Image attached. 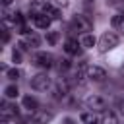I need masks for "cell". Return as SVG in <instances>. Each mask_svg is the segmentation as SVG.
<instances>
[{"instance_id": "obj_22", "label": "cell", "mask_w": 124, "mask_h": 124, "mask_svg": "<svg viewBox=\"0 0 124 124\" xmlns=\"http://www.w3.org/2000/svg\"><path fill=\"white\" fill-rule=\"evenodd\" d=\"M6 76H8V79H17V78H19V70L12 68V70H8V72H6Z\"/></svg>"}, {"instance_id": "obj_12", "label": "cell", "mask_w": 124, "mask_h": 124, "mask_svg": "<svg viewBox=\"0 0 124 124\" xmlns=\"http://www.w3.org/2000/svg\"><path fill=\"white\" fill-rule=\"evenodd\" d=\"M95 43H97V39H95L91 33H85V35H81V37H79V45H81L83 48H93V46H95Z\"/></svg>"}, {"instance_id": "obj_1", "label": "cell", "mask_w": 124, "mask_h": 124, "mask_svg": "<svg viewBox=\"0 0 124 124\" xmlns=\"http://www.w3.org/2000/svg\"><path fill=\"white\" fill-rule=\"evenodd\" d=\"M70 27H72L74 31H79V33L85 35V31H91L93 21H91L87 16H83V14H76V16L72 17V21H70Z\"/></svg>"}, {"instance_id": "obj_5", "label": "cell", "mask_w": 124, "mask_h": 124, "mask_svg": "<svg viewBox=\"0 0 124 124\" xmlns=\"http://www.w3.org/2000/svg\"><path fill=\"white\" fill-rule=\"evenodd\" d=\"M31 87L35 91H46L50 87V78L46 74H37L31 78Z\"/></svg>"}, {"instance_id": "obj_3", "label": "cell", "mask_w": 124, "mask_h": 124, "mask_svg": "<svg viewBox=\"0 0 124 124\" xmlns=\"http://www.w3.org/2000/svg\"><path fill=\"white\" fill-rule=\"evenodd\" d=\"M85 105L93 112H105V108H107V101L103 97H99V95H89L85 99Z\"/></svg>"}, {"instance_id": "obj_26", "label": "cell", "mask_w": 124, "mask_h": 124, "mask_svg": "<svg viewBox=\"0 0 124 124\" xmlns=\"http://www.w3.org/2000/svg\"><path fill=\"white\" fill-rule=\"evenodd\" d=\"M64 124H76V122H74L72 118H64Z\"/></svg>"}, {"instance_id": "obj_16", "label": "cell", "mask_w": 124, "mask_h": 124, "mask_svg": "<svg viewBox=\"0 0 124 124\" xmlns=\"http://www.w3.org/2000/svg\"><path fill=\"white\" fill-rule=\"evenodd\" d=\"M25 43H27V46H29V48H37V46L41 45V37H39L37 33H29V35H27V39H25Z\"/></svg>"}, {"instance_id": "obj_25", "label": "cell", "mask_w": 124, "mask_h": 124, "mask_svg": "<svg viewBox=\"0 0 124 124\" xmlns=\"http://www.w3.org/2000/svg\"><path fill=\"white\" fill-rule=\"evenodd\" d=\"M8 39H10V33H8V29H4V33H2V43H8Z\"/></svg>"}, {"instance_id": "obj_29", "label": "cell", "mask_w": 124, "mask_h": 124, "mask_svg": "<svg viewBox=\"0 0 124 124\" xmlns=\"http://www.w3.org/2000/svg\"><path fill=\"white\" fill-rule=\"evenodd\" d=\"M85 2H95V0H85Z\"/></svg>"}, {"instance_id": "obj_23", "label": "cell", "mask_w": 124, "mask_h": 124, "mask_svg": "<svg viewBox=\"0 0 124 124\" xmlns=\"http://www.w3.org/2000/svg\"><path fill=\"white\" fill-rule=\"evenodd\" d=\"M70 66H72V62H70V60H68V58H64V60H62V62H60V70H68V68H70Z\"/></svg>"}, {"instance_id": "obj_24", "label": "cell", "mask_w": 124, "mask_h": 124, "mask_svg": "<svg viewBox=\"0 0 124 124\" xmlns=\"http://www.w3.org/2000/svg\"><path fill=\"white\" fill-rule=\"evenodd\" d=\"M12 58H14V62H16V64H17V62H21V52H19V50H14Z\"/></svg>"}, {"instance_id": "obj_30", "label": "cell", "mask_w": 124, "mask_h": 124, "mask_svg": "<svg viewBox=\"0 0 124 124\" xmlns=\"http://www.w3.org/2000/svg\"><path fill=\"white\" fill-rule=\"evenodd\" d=\"M122 72H124V66H122Z\"/></svg>"}, {"instance_id": "obj_11", "label": "cell", "mask_w": 124, "mask_h": 124, "mask_svg": "<svg viewBox=\"0 0 124 124\" xmlns=\"http://www.w3.org/2000/svg\"><path fill=\"white\" fill-rule=\"evenodd\" d=\"M79 41L78 39H68L66 43H64V50L68 52V54H78V50H79Z\"/></svg>"}, {"instance_id": "obj_7", "label": "cell", "mask_w": 124, "mask_h": 124, "mask_svg": "<svg viewBox=\"0 0 124 124\" xmlns=\"http://www.w3.org/2000/svg\"><path fill=\"white\" fill-rule=\"evenodd\" d=\"M87 79H91V81H105L107 79L105 68H101V66H89L87 68Z\"/></svg>"}, {"instance_id": "obj_4", "label": "cell", "mask_w": 124, "mask_h": 124, "mask_svg": "<svg viewBox=\"0 0 124 124\" xmlns=\"http://www.w3.org/2000/svg\"><path fill=\"white\" fill-rule=\"evenodd\" d=\"M52 54H48V52H35L33 54V58H31V62L37 66V68H50L52 66Z\"/></svg>"}, {"instance_id": "obj_19", "label": "cell", "mask_w": 124, "mask_h": 124, "mask_svg": "<svg viewBox=\"0 0 124 124\" xmlns=\"http://www.w3.org/2000/svg\"><path fill=\"white\" fill-rule=\"evenodd\" d=\"M4 93H6V97H8V99H14V97H17V95H19V91H17V87H16V85H8V87L4 89Z\"/></svg>"}, {"instance_id": "obj_17", "label": "cell", "mask_w": 124, "mask_h": 124, "mask_svg": "<svg viewBox=\"0 0 124 124\" xmlns=\"http://www.w3.org/2000/svg\"><path fill=\"white\" fill-rule=\"evenodd\" d=\"M101 122H103V124H118V120H116L114 112H110V110H108V112L105 110V112L101 114Z\"/></svg>"}, {"instance_id": "obj_13", "label": "cell", "mask_w": 124, "mask_h": 124, "mask_svg": "<svg viewBox=\"0 0 124 124\" xmlns=\"http://www.w3.org/2000/svg\"><path fill=\"white\" fill-rule=\"evenodd\" d=\"M23 108H27V110H31V112L39 110V103H37V99L31 97V95H25V97H23Z\"/></svg>"}, {"instance_id": "obj_6", "label": "cell", "mask_w": 124, "mask_h": 124, "mask_svg": "<svg viewBox=\"0 0 124 124\" xmlns=\"http://www.w3.org/2000/svg\"><path fill=\"white\" fill-rule=\"evenodd\" d=\"M17 107L16 105H10V103H2V108H0V120L2 122H8L10 118H14V116H17Z\"/></svg>"}, {"instance_id": "obj_20", "label": "cell", "mask_w": 124, "mask_h": 124, "mask_svg": "<svg viewBox=\"0 0 124 124\" xmlns=\"http://www.w3.org/2000/svg\"><path fill=\"white\" fill-rule=\"evenodd\" d=\"M46 16H50V19H58V17H60V10L54 8V6H50V8L46 10Z\"/></svg>"}, {"instance_id": "obj_8", "label": "cell", "mask_w": 124, "mask_h": 124, "mask_svg": "<svg viewBox=\"0 0 124 124\" xmlns=\"http://www.w3.org/2000/svg\"><path fill=\"white\" fill-rule=\"evenodd\" d=\"M52 118H54V114H52L50 110H35V112L31 114L33 124H48Z\"/></svg>"}, {"instance_id": "obj_14", "label": "cell", "mask_w": 124, "mask_h": 124, "mask_svg": "<svg viewBox=\"0 0 124 124\" xmlns=\"http://www.w3.org/2000/svg\"><path fill=\"white\" fill-rule=\"evenodd\" d=\"M110 25H112L114 31H124V12L116 14V16L110 19Z\"/></svg>"}, {"instance_id": "obj_28", "label": "cell", "mask_w": 124, "mask_h": 124, "mask_svg": "<svg viewBox=\"0 0 124 124\" xmlns=\"http://www.w3.org/2000/svg\"><path fill=\"white\" fill-rule=\"evenodd\" d=\"M120 112L124 114V101H120Z\"/></svg>"}, {"instance_id": "obj_15", "label": "cell", "mask_w": 124, "mask_h": 124, "mask_svg": "<svg viewBox=\"0 0 124 124\" xmlns=\"http://www.w3.org/2000/svg\"><path fill=\"white\" fill-rule=\"evenodd\" d=\"M66 93H68V83H66V81H64V83L60 81V83L52 89V97H54V99H64Z\"/></svg>"}, {"instance_id": "obj_9", "label": "cell", "mask_w": 124, "mask_h": 124, "mask_svg": "<svg viewBox=\"0 0 124 124\" xmlns=\"http://www.w3.org/2000/svg\"><path fill=\"white\" fill-rule=\"evenodd\" d=\"M79 120H81L83 124H99V122H101V114H97V112H93V110L81 112V114H79Z\"/></svg>"}, {"instance_id": "obj_18", "label": "cell", "mask_w": 124, "mask_h": 124, "mask_svg": "<svg viewBox=\"0 0 124 124\" xmlns=\"http://www.w3.org/2000/svg\"><path fill=\"white\" fill-rule=\"evenodd\" d=\"M58 41H60V33H58V31H48V33H46V43H48V45L54 46Z\"/></svg>"}, {"instance_id": "obj_2", "label": "cell", "mask_w": 124, "mask_h": 124, "mask_svg": "<svg viewBox=\"0 0 124 124\" xmlns=\"http://www.w3.org/2000/svg\"><path fill=\"white\" fill-rule=\"evenodd\" d=\"M116 45H118V35L112 33V31H105V33L101 35V39H99V50H101V52H108V50H112Z\"/></svg>"}, {"instance_id": "obj_21", "label": "cell", "mask_w": 124, "mask_h": 124, "mask_svg": "<svg viewBox=\"0 0 124 124\" xmlns=\"http://www.w3.org/2000/svg\"><path fill=\"white\" fill-rule=\"evenodd\" d=\"M50 4H52L54 8H66V6L70 4V0H50Z\"/></svg>"}, {"instance_id": "obj_27", "label": "cell", "mask_w": 124, "mask_h": 124, "mask_svg": "<svg viewBox=\"0 0 124 124\" xmlns=\"http://www.w3.org/2000/svg\"><path fill=\"white\" fill-rule=\"evenodd\" d=\"M0 2H2V6H10L12 4V0H0Z\"/></svg>"}, {"instance_id": "obj_10", "label": "cell", "mask_w": 124, "mask_h": 124, "mask_svg": "<svg viewBox=\"0 0 124 124\" xmlns=\"http://www.w3.org/2000/svg\"><path fill=\"white\" fill-rule=\"evenodd\" d=\"M50 16H46V14H39V16H33V23L39 27V29H48V25H50Z\"/></svg>"}]
</instances>
